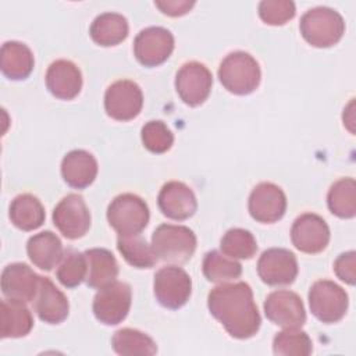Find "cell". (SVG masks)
Segmentation results:
<instances>
[{"label":"cell","mask_w":356,"mask_h":356,"mask_svg":"<svg viewBox=\"0 0 356 356\" xmlns=\"http://www.w3.org/2000/svg\"><path fill=\"white\" fill-rule=\"evenodd\" d=\"M129 25L127 18L120 13H102L90 24L89 33L93 42L100 46H115L127 39Z\"/></svg>","instance_id":"484cf974"},{"label":"cell","mask_w":356,"mask_h":356,"mask_svg":"<svg viewBox=\"0 0 356 356\" xmlns=\"http://www.w3.org/2000/svg\"><path fill=\"white\" fill-rule=\"evenodd\" d=\"M213 86V75L210 70L199 61H188L181 65L175 75V89L181 100L196 107L202 104L210 95Z\"/></svg>","instance_id":"30bf717a"},{"label":"cell","mask_w":356,"mask_h":356,"mask_svg":"<svg viewBox=\"0 0 356 356\" xmlns=\"http://www.w3.org/2000/svg\"><path fill=\"white\" fill-rule=\"evenodd\" d=\"M38 317L47 324H60L68 317L70 303L67 296L47 277L40 278L38 293L33 299Z\"/></svg>","instance_id":"ffe728a7"},{"label":"cell","mask_w":356,"mask_h":356,"mask_svg":"<svg viewBox=\"0 0 356 356\" xmlns=\"http://www.w3.org/2000/svg\"><path fill=\"white\" fill-rule=\"evenodd\" d=\"M53 224L67 239L82 238L90 227V211L78 193L64 196L53 210Z\"/></svg>","instance_id":"8fae6325"},{"label":"cell","mask_w":356,"mask_h":356,"mask_svg":"<svg viewBox=\"0 0 356 356\" xmlns=\"http://www.w3.org/2000/svg\"><path fill=\"white\" fill-rule=\"evenodd\" d=\"M97 170L95 156L82 149L68 152L61 160V175L64 181L75 189L89 186L95 181Z\"/></svg>","instance_id":"44dd1931"},{"label":"cell","mask_w":356,"mask_h":356,"mask_svg":"<svg viewBox=\"0 0 356 356\" xmlns=\"http://www.w3.org/2000/svg\"><path fill=\"white\" fill-rule=\"evenodd\" d=\"M117 249L125 261L136 268H152L159 260L152 245H149L139 234L118 236Z\"/></svg>","instance_id":"4dcf8cb0"},{"label":"cell","mask_w":356,"mask_h":356,"mask_svg":"<svg viewBox=\"0 0 356 356\" xmlns=\"http://www.w3.org/2000/svg\"><path fill=\"white\" fill-rule=\"evenodd\" d=\"M44 81L49 92L61 100L74 99L82 89L81 70L65 58H58L47 67Z\"/></svg>","instance_id":"d6986e66"},{"label":"cell","mask_w":356,"mask_h":356,"mask_svg":"<svg viewBox=\"0 0 356 356\" xmlns=\"http://www.w3.org/2000/svg\"><path fill=\"white\" fill-rule=\"evenodd\" d=\"M132 302V291L127 282L114 281L100 288L93 298V314L106 324H120L129 313Z\"/></svg>","instance_id":"ba28073f"},{"label":"cell","mask_w":356,"mask_h":356,"mask_svg":"<svg viewBox=\"0 0 356 356\" xmlns=\"http://www.w3.org/2000/svg\"><path fill=\"white\" fill-rule=\"evenodd\" d=\"M257 274L267 285H289L298 275L296 256L284 248H270L257 260Z\"/></svg>","instance_id":"5bb4252c"},{"label":"cell","mask_w":356,"mask_h":356,"mask_svg":"<svg viewBox=\"0 0 356 356\" xmlns=\"http://www.w3.org/2000/svg\"><path fill=\"white\" fill-rule=\"evenodd\" d=\"M330 211L339 218H352L356 214V182L346 177L335 181L327 193Z\"/></svg>","instance_id":"f1b7e54d"},{"label":"cell","mask_w":356,"mask_h":356,"mask_svg":"<svg viewBox=\"0 0 356 356\" xmlns=\"http://www.w3.org/2000/svg\"><path fill=\"white\" fill-rule=\"evenodd\" d=\"M150 218L147 203L135 193L115 196L107 207V221L120 236L140 234Z\"/></svg>","instance_id":"5b68a950"},{"label":"cell","mask_w":356,"mask_h":356,"mask_svg":"<svg viewBox=\"0 0 356 356\" xmlns=\"http://www.w3.org/2000/svg\"><path fill=\"white\" fill-rule=\"evenodd\" d=\"M160 211L177 221L192 217L197 209V200L193 191L181 181L165 182L157 196Z\"/></svg>","instance_id":"e0dca14e"},{"label":"cell","mask_w":356,"mask_h":356,"mask_svg":"<svg viewBox=\"0 0 356 356\" xmlns=\"http://www.w3.org/2000/svg\"><path fill=\"white\" fill-rule=\"evenodd\" d=\"M42 275L25 263H11L1 273V292L7 299L33 302Z\"/></svg>","instance_id":"ac0fdd59"},{"label":"cell","mask_w":356,"mask_h":356,"mask_svg":"<svg viewBox=\"0 0 356 356\" xmlns=\"http://www.w3.org/2000/svg\"><path fill=\"white\" fill-rule=\"evenodd\" d=\"M309 306L312 314L325 324L339 321L349 305L348 293L342 286L330 280H318L309 289Z\"/></svg>","instance_id":"8992f818"},{"label":"cell","mask_w":356,"mask_h":356,"mask_svg":"<svg viewBox=\"0 0 356 356\" xmlns=\"http://www.w3.org/2000/svg\"><path fill=\"white\" fill-rule=\"evenodd\" d=\"M334 271L341 281H343L349 285H355V282H356V252L349 250V252L341 253L334 261Z\"/></svg>","instance_id":"8d00e7d4"},{"label":"cell","mask_w":356,"mask_h":356,"mask_svg":"<svg viewBox=\"0 0 356 356\" xmlns=\"http://www.w3.org/2000/svg\"><path fill=\"white\" fill-rule=\"evenodd\" d=\"M221 85L234 95H249L260 83L261 71L256 58L242 50L231 51L218 67Z\"/></svg>","instance_id":"3957f363"},{"label":"cell","mask_w":356,"mask_h":356,"mask_svg":"<svg viewBox=\"0 0 356 356\" xmlns=\"http://www.w3.org/2000/svg\"><path fill=\"white\" fill-rule=\"evenodd\" d=\"M8 216L17 228L22 231H33L44 222L46 213L42 202L36 196L21 193L11 200Z\"/></svg>","instance_id":"4316f807"},{"label":"cell","mask_w":356,"mask_h":356,"mask_svg":"<svg viewBox=\"0 0 356 356\" xmlns=\"http://www.w3.org/2000/svg\"><path fill=\"white\" fill-rule=\"evenodd\" d=\"M312 349L310 337L299 328H285L273 339V352L277 356H307Z\"/></svg>","instance_id":"1f68e13d"},{"label":"cell","mask_w":356,"mask_h":356,"mask_svg":"<svg viewBox=\"0 0 356 356\" xmlns=\"http://www.w3.org/2000/svg\"><path fill=\"white\" fill-rule=\"evenodd\" d=\"M299 29L303 39L314 47H330L338 43L345 32L342 15L327 6L309 8L300 18Z\"/></svg>","instance_id":"7a4b0ae2"},{"label":"cell","mask_w":356,"mask_h":356,"mask_svg":"<svg viewBox=\"0 0 356 356\" xmlns=\"http://www.w3.org/2000/svg\"><path fill=\"white\" fill-rule=\"evenodd\" d=\"M26 253L29 260L36 267L44 271H50L61 261L64 249L60 238L54 232L42 231L28 239Z\"/></svg>","instance_id":"7402d4cb"},{"label":"cell","mask_w":356,"mask_h":356,"mask_svg":"<svg viewBox=\"0 0 356 356\" xmlns=\"http://www.w3.org/2000/svg\"><path fill=\"white\" fill-rule=\"evenodd\" d=\"M111 345L121 356H152L157 352L156 342L145 332L135 328H121L114 332Z\"/></svg>","instance_id":"83f0119b"},{"label":"cell","mask_w":356,"mask_h":356,"mask_svg":"<svg viewBox=\"0 0 356 356\" xmlns=\"http://www.w3.org/2000/svg\"><path fill=\"white\" fill-rule=\"evenodd\" d=\"M248 209L253 220L263 224H271L284 217L286 211V196L278 185L273 182H260L249 195Z\"/></svg>","instance_id":"9a60e30c"},{"label":"cell","mask_w":356,"mask_h":356,"mask_svg":"<svg viewBox=\"0 0 356 356\" xmlns=\"http://www.w3.org/2000/svg\"><path fill=\"white\" fill-rule=\"evenodd\" d=\"M154 6L160 8V11L170 17H179L186 13L195 6L193 0H157Z\"/></svg>","instance_id":"74e56055"},{"label":"cell","mask_w":356,"mask_h":356,"mask_svg":"<svg viewBox=\"0 0 356 356\" xmlns=\"http://www.w3.org/2000/svg\"><path fill=\"white\" fill-rule=\"evenodd\" d=\"M202 268L204 277L216 284L236 280L242 274L241 263L218 250H210L204 254Z\"/></svg>","instance_id":"f546056e"},{"label":"cell","mask_w":356,"mask_h":356,"mask_svg":"<svg viewBox=\"0 0 356 356\" xmlns=\"http://www.w3.org/2000/svg\"><path fill=\"white\" fill-rule=\"evenodd\" d=\"M196 235L185 225L161 224L152 234V249L159 260L185 263L196 250Z\"/></svg>","instance_id":"277c9868"},{"label":"cell","mask_w":356,"mask_h":356,"mask_svg":"<svg viewBox=\"0 0 356 356\" xmlns=\"http://www.w3.org/2000/svg\"><path fill=\"white\" fill-rule=\"evenodd\" d=\"M143 106L140 86L131 79L113 82L104 93V110L117 121H129L139 115Z\"/></svg>","instance_id":"9c48e42d"},{"label":"cell","mask_w":356,"mask_h":356,"mask_svg":"<svg viewBox=\"0 0 356 356\" xmlns=\"http://www.w3.org/2000/svg\"><path fill=\"white\" fill-rule=\"evenodd\" d=\"M86 259L85 282L90 288L100 289L115 281L118 263L114 254L104 248H92L83 252Z\"/></svg>","instance_id":"603a6c76"},{"label":"cell","mask_w":356,"mask_h":356,"mask_svg":"<svg viewBox=\"0 0 356 356\" xmlns=\"http://www.w3.org/2000/svg\"><path fill=\"white\" fill-rule=\"evenodd\" d=\"M57 280L65 288H75L86 278L85 253L74 249L64 250V256L56 271Z\"/></svg>","instance_id":"836d02e7"},{"label":"cell","mask_w":356,"mask_h":356,"mask_svg":"<svg viewBox=\"0 0 356 356\" xmlns=\"http://www.w3.org/2000/svg\"><path fill=\"white\" fill-rule=\"evenodd\" d=\"M153 292L163 307L175 310L189 300L192 280L182 267L165 266L154 274Z\"/></svg>","instance_id":"52a82bcc"},{"label":"cell","mask_w":356,"mask_h":356,"mask_svg":"<svg viewBox=\"0 0 356 356\" xmlns=\"http://www.w3.org/2000/svg\"><path fill=\"white\" fill-rule=\"evenodd\" d=\"M210 314L236 339H248L257 334L261 317L249 284L222 282L207 295Z\"/></svg>","instance_id":"6da1fadb"},{"label":"cell","mask_w":356,"mask_h":356,"mask_svg":"<svg viewBox=\"0 0 356 356\" xmlns=\"http://www.w3.org/2000/svg\"><path fill=\"white\" fill-rule=\"evenodd\" d=\"M174 50V35L164 26H147L134 40V54L145 67H157L167 61Z\"/></svg>","instance_id":"7c38bea8"},{"label":"cell","mask_w":356,"mask_h":356,"mask_svg":"<svg viewBox=\"0 0 356 356\" xmlns=\"http://www.w3.org/2000/svg\"><path fill=\"white\" fill-rule=\"evenodd\" d=\"M140 138L143 146L152 153H164L174 143V134L160 120L146 122L140 129Z\"/></svg>","instance_id":"e575fe53"},{"label":"cell","mask_w":356,"mask_h":356,"mask_svg":"<svg viewBox=\"0 0 356 356\" xmlns=\"http://www.w3.org/2000/svg\"><path fill=\"white\" fill-rule=\"evenodd\" d=\"M330 228L323 217L314 213L298 216L291 228V241L293 246L309 254L323 252L330 242Z\"/></svg>","instance_id":"2e32d148"},{"label":"cell","mask_w":356,"mask_h":356,"mask_svg":"<svg viewBox=\"0 0 356 356\" xmlns=\"http://www.w3.org/2000/svg\"><path fill=\"white\" fill-rule=\"evenodd\" d=\"M220 248L232 259H252L257 252V242L249 229L231 228L222 235Z\"/></svg>","instance_id":"d6a6232c"},{"label":"cell","mask_w":356,"mask_h":356,"mask_svg":"<svg viewBox=\"0 0 356 356\" xmlns=\"http://www.w3.org/2000/svg\"><path fill=\"white\" fill-rule=\"evenodd\" d=\"M266 317L284 328H300L306 323V310L300 296L288 289L273 291L264 300Z\"/></svg>","instance_id":"4fadbf2b"},{"label":"cell","mask_w":356,"mask_h":356,"mask_svg":"<svg viewBox=\"0 0 356 356\" xmlns=\"http://www.w3.org/2000/svg\"><path fill=\"white\" fill-rule=\"evenodd\" d=\"M33 318L25 302L3 299L0 305V337L21 338L31 332Z\"/></svg>","instance_id":"d4e9b609"},{"label":"cell","mask_w":356,"mask_h":356,"mask_svg":"<svg viewBox=\"0 0 356 356\" xmlns=\"http://www.w3.org/2000/svg\"><path fill=\"white\" fill-rule=\"evenodd\" d=\"M257 10L259 17L268 25H284L296 13L295 3L291 0H263Z\"/></svg>","instance_id":"d590c367"},{"label":"cell","mask_w":356,"mask_h":356,"mask_svg":"<svg viewBox=\"0 0 356 356\" xmlns=\"http://www.w3.org/2000/svg\"><path fill=\"white\" fill-rule=\"evenodd\" d=\"M35 58L32 50L22 42L7 40L0 50V67L11 81H21L31 75Z\"/></svg>","instance_id":"cb8c5ba5"}]
</instances>
